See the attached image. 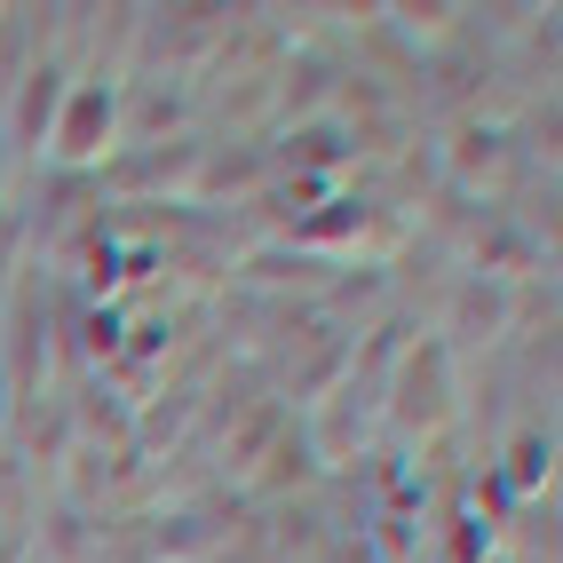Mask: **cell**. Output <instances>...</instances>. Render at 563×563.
<instances>
[{
    "instance_id": "4",
    "label": "cell",
    "mask_w": 563,
    "mask_h": 563,
    "mask_svg": "<svg viewBox=\"0 0 563 563\" xmlns=\"http://www.w3.org/2000/svg\"><path fill=\"white\" fill-rule=\"evenodd\" d=\"M0 563H9V548H0Z\"/></svg>"
},
{
    "instance_id": "1",
    "label": "cell",
    "mask_w": 563,
    "mask_h": 563,
    "mask_svg": "<svg viewBox=\"0 0 563 563\" xmlns=\"http://www.w3.org/2000/svg\"><path fill=\"white\" fill-rule=\"evenodd\" d=\"M111 120H120L111 88H96V80H88V88H71V96H64V111H56V135H48V143H56V152H64L71 167H88V159L103 152Z\"/></svg>"
},
{
    "instance_id": "2",
    "label": "cell",
    "mask_w": 563,
    "mask_h": 563,
    "mask_svg": "<svg viewBox=\"0 0 563 563\" xmlns=\"http://www.w3.org/2000/svg\"><path fill=\"white\" fill-rule=\"evenodd\" d=\"M64 64H32L24 71V96H16V111H9V128H16V152H48V135H56V111H64Z\"/></svg>"
},
{
    "instance_id": "3",
    "label": "cell",
    "mask_w": 563,
    "mask_h": 563,
    "mask_svg": "<svg viewBox=\"0 0 563 563\" xmlns=\"http://www.w3.org/2000/svg\"><path fill=\"white\" fill-rule=\"evenodd\" d=\"M548 461H555L548 444H540V437H523V444H516V468H508V476H516V493H532V484L548 476Z\"/></svg>"
}]
</instances>
